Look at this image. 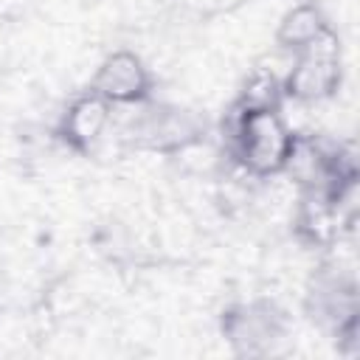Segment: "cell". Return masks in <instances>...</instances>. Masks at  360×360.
<instances>
[{"mask_svg": "<svg viewBox=\"0 0 360 360\" xmlns=\"http://www.w3.org/2000/svg\"><path fill=\"white\" fill-rule=\"evenodd\" d=\"M292 141L295 132L281 110H239L231 104L222 118L225 158L253 180L284 174Z\"/></svg>", "mask_w": 360, "mask_h": 360, "instance_id": "cell-1", "label": "cell"}, {"mask_svg": "<svg viewBox=\"0 0 360 360\" xmlns=\"http://www.w3.org/2000/svg\"><path fill=\"white\" fill-rule=\"evenodd\" d=\"M304 312L335 340V349L340 354L354 357L360 352V298L352 270H343L338 262H323L321 267H315L304 290Z\"/></svg>", "mask_w": 360, "mask_h": 360, "instance_id": "cell-2", "label": "cell"}, {"mask_svg": "<svg viewBox=\"0 0 360 360\" xmlns=\"http://www.w3.org/2000/svg\"><path fill=\"white\" fill-rule=\"evenodd\" d=\"M208 138V124L200 112L149 98L138 104V112L127 121L121 141L138 152H155L163 158H180L194 146H202Z\"/></svg>", "mask_w": 360, "mask_h": 360, "instance_id": "cell-3", "label": "cell"}, {"mask_svg": "<svg viewBox=\"0 0 360 360\" xmlns=\"http://www.w3.org/2000/svg\"><path fill=\"white\" fill-rule=\"evenodd\" d=\"M219 335L236 357H270L290 335V315L264 295L233 301L219 312Z\"/></svg>", "mask_w": 360, "mask_h": 360, "instance_id": "cell-4", "label": "cell"}, {"mask_svg": "<svg viewBox=\"0 0 360 360\" xmlns=\"http://www.w3.org/2000/svg\"><path fill=\"white\" fill-rule=\"evenodd\" d=\"M343 42L332 28L304 51L290 56V68L281 76L284 101L321 104L340 93L343 87Z\"/></svg>", "mask_w": 360, "mask_h": 360, "instance_id": "cell-5", "label": "cell"}, {"mask_svg": "<svg viewBox=\"0 0 360 360\" xmlns=\"http://www.w3.org/2000/svg\"><path fill=\"white\" fill-rule=\"evenodd\" d=\"M87 87L112 107H138L155 98V73L141 53L118 48L98 62Z\"/></svg>", "mask_w": 360, "mask_h": 360, "instance_id": "cell-6", "label": "cell"}, {"mask_svg": "<svg viewBox=\"0 0 360 360\" xmlns=\"http://www.w3.org/2000/svg\"><path fill=\"white\" fill-rule=\"evenodd\" d=\"M112 124V104H107L101 96H96L90 87L82 90L68 101L62 110L53 138L73 155H90L107 135Z\"/></svg>", "mask_w": 360, "mask_h": 360, "instance_id": "cell-7", "label": "cell"}, {"mask_svg": "<svg viewBox=\"0 0 360 360\" xmlns=\"http://www.w3.org/2000/svg\"><path fill=\"white\" fill-rule=\"evenodd\" d=\"M290 225L295 242L309 250H332L354 228V222L346 219L323 191H298Z\"/></svg>", "mask_w": 360, "mask_h": 360, "instance_id": "cell-8", "label": "cell"}, {"mask_svg": "<svg viewBox=\"0 0 360 360\" xmlns=\"http://www.w3.org/2000/svg\"><path fill=\"white\" fill-rule=\"evenodd\" d=\"M335 25L329 22V17L321 8V3L298 0L281 14V20H278V25L273 31V45H276V51L292 56V53L304 51L307 45H312L315 39H321Z\"/></svg>", "mask_w": 360, "mask_h": 360, "instance_id": "cell-9", "label": "cell"}, {"mask_svg": "<svg viewBox=\"0 0 360 360\" xmlns=\"http://www.w3.org/2000/svg\"><path fill=\"white\" fill-rule=\"evenodd\" d=\"M239 110H281L284 107V90H281V76L273 68L253 65L239 90L236 98L231 101Z\"/></svg>", "mask_w": 360, "mask_h": 360, "instance_id": "cell-10", "label": "cell"}]
</instances>
